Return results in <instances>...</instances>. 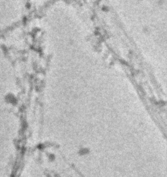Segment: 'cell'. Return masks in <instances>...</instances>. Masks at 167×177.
Here are the masks:
<instances>
[{
	"label": "cell",
	"mask_w": 167,
	"mask_h": 177,
	"mask_svg": "<svg viewBox=\"0 0 167 177\" xmlns=\"http://www.w3.org/2000/svg\"><path fill=\"white\" fill-rule=\"evenodd\" d=\"M7 78L0 73V177H9L13 158L12 93Z\"/></svg>",
	"instance_id": "cell-1"
}]
</instances>
